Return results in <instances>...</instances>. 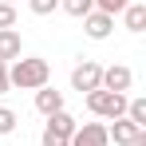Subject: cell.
Wrapping results in <instances>:
<instances>
[{
	"label": "cell",
	"instance_id": "1",
	"mask_svg": "<svg viewBox=\"0 0 146 146\" xmlns=\"http://www.w3.org/2000/svg\"><path fill=\"white\" fill-rule=\"evenodd\" d=\"M8 83H12L16 91H40V87L51 83V63L40 59V55H20V59H12V67H8Z\"/></svg>",
	"mask_w": 146,
	"mask_h": 146
},
{
	"label": "cell",
	"instance_id": "2",
	"mask_svg": "<svg viewBox=\"0 0 146 146\" xmlns=\"http://www.w3.org/2000/svg\"><path fill=\"white\" fill-rule=\"evenodd\" d=\"M87 111L95 115V119H107V122H115V119H126V95H115V91H91L87 95Z\"/></svg>",
	"mask_w": 146,
	"mask_h": 146
},
{
	"label": "cell",
	"instance_id": "3",
	"mask_svg": "<svg viewBox=\"0 0 146 146\" xmlns=\"http://www.w3.org/2000/svg\"><path fill=\"white\" fill-rule=\"evenodd\" d=\"M99 83H103V67H99L95 59H83V63H75V67H71V87L79 91V95L99 91Z\"/></svg>",
	"mask_w": 146,
	"mask_h": 146
},
{
	"label": "cell",
	"instance_id": "4",
	"mask_svg": "<svg viewBox=\"0 0 146 146\" xmlns=\"http://www.w3.org/2000/svg\"><path fill=\"white\" fill-rule=\"evenodd\" d=\"M130 83H134V71L126 67V63H111V67H103V91H115V95H126L130 91Z\"/></svg>",
	"mask_w": 146,
	"mask_h": 146
},
{
	"label": "cell",
	"instance_id": "5",
	"mask_svg": "<svg viewBox=\"0 0 146 146\" xmlns=\"http://www.w3.org/2000/svg\"><path fill=\"white\" fill-rule=\"evenodd\" d=\"M67 146H111V138H107V126L103 122H79Z\"/></svg>",
	"mask_w": 146,
	"mask_h": 146
},
{
	"label": "cell",
	"instance_id": "6",
	"mask_svg": "<svg viewBox=\"0 0 146 146\" xmlns=\"http://www.w3.org/2000/svg\"><path fill=\"white\" fill-rule=\"evenodd\" d=\"M138 134H142V126H134L130 119H115L111 126H107V138H111L115 146H130Z\"/></svg>",
	"mask_w": 146,
	"mask_h": 146
},
{
	"label": "cell",
	"instance_id": "7",
	"mask_svg": "<svg viewBox=\"0 0 146 146\" xmlns=\"http://www.w3.org/2000/svg\"><path fill=\"white\" fill-rule=\"evenodd\" d=\"M36 111H40V115H44V119H48V115H59V111H63V91H55V87H40V91H36Z\"/></svg>",
	"mask_w": 146,
	"mask_h": 146
},
{
	"label": "cell",
	"instance_id": "8",
	"mask_svg": "<svg viewBox=\"0 0 146 146\" xmlns=\"http://www.w3.org/2000/svg\"><path fill=\"white\" fill-rule=\"evenodd\" d=\"M83 32H87L91 40H107V36L115 32V20L103 16V12H87V16H83Z\"/></svg>",
	"mask_w": 146,
	"mask_h": 146
},
{
	"label": "cell",
	"instance_id": "9",
	"mask_svg": "<svg viewBox=\"0 0 146 146\" xmlns=\"http://www.w3.org/2000/svg\"><path fill=\"white\" fill-rule=\"evenodd\" d=\"M20 51H24V40H20V32H16V28H4V32H0V63H12V59H20Z\"/></svg>",
	"mask_w": 146,
	"mask_h": 146
},
{
	"label": "cell",
	"instance_id": "10",
	"mask_svg": "<svg viewBox=\"0 0 146 146\" xmlns=\"http://www.w3.org/2000/svg\"><path fill=\"white\" fill-rule=\"evenodd\" d=\"M75 126H79V122H75L67 111H59V115H48V126H44V130H48V134H55V138H63V142H71Z\"/></svg>",
	"mask_w": 146,
	"mask_h": 146
},
{
	"label": "cell",
	"instance_id": "11",
	"mask_svg": "<svg viewBox=\"0 0 146 146\" xmlns=\"http://www.w3.org/2000/svg\"><path fill=\"white\" fill-rule=\"evenodd\" d=\"M122 20H126V32H146V4L142 0H130L126 8H122Z\"/></svg>",
	"mask_w": 146,
	"mask_h": 146
},
{
	"label": "cell",
	"instance_id": "12",
	"mask_svg": "<svg viewBox=\"0 0 146 146\" xmlns=\"http://www.w3.org/2000/svg\"><path fill=\"white\" fill-rule=\"evenodd\" d=\"M59 8L67 16H75V20H83L87 12H95V0H59Z\"/></svg>",
	"mask_w": 146,
	"mask_h": 146
},
{
	"label": "cell",
	"instance_id": "13",
	"mask_svg": "<svg viewBox=\"0 0 146 146\" xmlns=\"http://www.w3.org/2000/svg\"><path fill=\"white\" fill-rule=\"evenodd\" d=\"M126 119L146 130V99H126Z\"/></svg>",
	"mask_w": 146,
	"mask_h": 146
},
{
	"label": "cell",
	"instance_id": "14",
	"mask_svg": "<svg viewBox=\"0 0 146 146\" xmlns=\"http://www.w3.org/2000/svg\"><path fill=\"white\" fill-rule=\"evenodd\" d=\"M126 4H130V0H95V12H103V16H111V20H115V16H122V8H126Z\"/></svg>",
	"mask_w": 146,
	"mask_h": 146
},
{
	"label": "cell",
	"instance_id": "15",
	"mask_svg": "<svg viewBox=\"0 0 146 146\" xmlns=\"http://www.w3.org/2000/svg\"><path fill=\"white\" fill-rule=\"evenodd\" d=\"M16 111H12V107H0V134H12V130H16Z\"/></svg>",
	"mask_w": 146,
	"mask_h": 146
},
{
	"label": "cell",
	"instance_id": "16",
	"mask_svg": "<svg viewBox=\"0 0 146 146\" xmlns=\"http://www.w3.org/2000/svg\"><path fill=\"white\" fill-rule=\"evenodd\" d=\"M28 8H32L36 16H51V12L59 8V0H28Z\"/></svg>",
	"mask_w": 146,
	"mask_h": 146
},
{
	"label": "cell",
	"instance_id": "17",
	"mask_svg": "<svg viewBox=\"0 0 146 146\" xmlns=\"http://www.w3.org/2000/svg\"><path fill=\"white\" fill-rule=\"evenodd\" d=\"M4 28H16V8L12 4H0V32Z\"/></svg>",
	"mask_w": 146,
	"mask_h": 146
},
{
	"label": "cell",
	"instance_id": "18",
	"mask_svg": "<svg viewBox=\"0 0 146 146\" xmlns=\"http://www.w3.org/2000/svg\"><path fill=\"white\" fill-rule=\"evenodd\" d=\"M40 146H67V142H63V138H55V134H48V130H44V134H40Z\"/></svg>",
	"mask_w": 146,
	"mask_h": 146
},
{
	"label": "cell",
	"instance_id": "19",
	"mask_svg": "<svg viewBox=\"0 0 146 146\" xmlns=\"http://www.w3.org/2000/svg\"><path fill=\"white\" fill-rule=\"evenodd\" d=\"M4 91H12V83H8V63H0V95Z\"/></svg>",
	"mask_w": 146,
	"mask_h": 146
},
{
	"label": "cell",
	"instance_id": "20",
	"mask_svg": "<svg viewBox=\"0 0 146 146\" xmlns=\"http://www.w3.org/2000/svg\"><path fill=\"white\" fill-rule=\"evenodd\" d=\"M130 146H146V130H142V134H138V138H134Z\"/></svg>",
	"mask_w": 146,
	"mask_h": 146
},
{
	"label": "cell",
	"instance_id": "21",
	"mask_svg": "<svg viewBox=\"0 0 146 146\" xmlns=\"http://www.w3.org/2000/svg\"><path fill=\"white\" fill-rule=\"evenodd\" d=\"M0 4H12V0H0Z\"/></svg>",
	"mask_w": 146,
	"mask_h": 146
}]
</instances>
